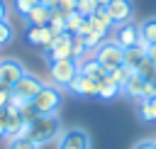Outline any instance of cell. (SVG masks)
<instances>
[{
  "label": "cell",
  "mask_w": 156,
  "mask_h": 149,
  "mask_svg": "<svg viewBox=\"0 0 156 149\" xmlns=\"http://www.w3.org/2000/svg\"><path fill=\"white\" fill-rule=\"evenodd\" d=\"M61 137V122L56 115H37L27 127V139H32L37 147L54 142Z\"/></svg>",
  "instance_id": "obj_1"
},
{
  "label": "cell",
  "mask_w": 156,
  "mask_h": 149,
  "mask_svg": "<svg viewBox=\"0 0 156 149\" xmlns=\"http://www.w3.org/2000/svg\"><path fill=\"white\" fill-rule=\"evenodd\" d=\"M37 115H54L61 105V90L56 85H41V90L29 100Z\"/></svg>",
  "instance_id": "obj_2"
},
{
  "label": "cell",
  "mask_w": 156,
  "mask_h": 149,
  "mask_svg": "<svg viewBox=\"0 0 156 149\" xmlns=\"http://www.w3.org/2000/svg\"><path fill=\"white\" fill-rule=\"evenodd\" d=\"M49 76L58 88H68V83L78 76V61L76 59H56L49 61Z\"/></svg>",
  "instance_id": "obj_3"
},
{
  "label": "cell",
  "mask_w": 156,
  "mask_h": 149,
  "mask_svg": "<svg viewBox=\"0 0 156 149\" xmlns=\"http://www.w3.org/2000/svg\"><path fill=\"white\" fill-rule=\"evenodd\" d=\"M95 61L110 73V71H115L117 66H122V49H119L115 42H102V44L95 49Z\"/></svg>",
  "instance_id": "obj_4"
},
{
  "label": "cell",
  "mask_w": 156,
  "mask_h": 149,
  "mask_svg": "<svg viewBox=\"0 0 156 149\" xmlns=\"http://www.w3.org/2000/svg\"><path fill=\"white\" fill-rule=\"evenodd\" d=\"M71 37H73V34H68V32L56 34V37L49 42V46L41 49L46 64H49V61H56V59H71Z\"/></svg>",
  "instance_id": "obj_5"
},
{
  "label": "cell",
  "mask_w": 156,
  "mask_h": 149,
  "mask_svg": "<svg viewBox=\"0 0 156 149\" xmlns=\"http://www.w3.org/2000/svg\"><path fill=\"white\" fill-rule=\"evenodd\" d=\"M41 85H44V83H41L37 76L24 73V76H22V78L10 88V93H12V98H20V100H27V103H29V100L41 90Z\"/></svg>",
  "instance_id": "obj_6"
},
{
  "label": "cell",
  "mask_w": 156,
  "mask_h": 149,
  "mask_svg": "<svg viewBox=\"0 0 156 149\" xmlns=\"http://www.w3.org/2000/svg\"><path fill=\"white\" fill-rule=\"evenodd\" d=\"M56 149H90V137L85 129L80 127H71L66 132H61L58 137V147Z\"/></svg>",
  "instance_id": "obj_7"
},
{
  "label": "cell",
  "mask_w": 156,
  "mask_h": 149,
  "mask_svg": "<svg viewBox=\"0 0 156 149\" xmlns=\"http://www.w3.org/2000/svg\"><path fill=\"white\" fill-rule=\"evenodd\" d=\"M24 73H27V71H24V66H22L17 59H2V61H0V85L12 88Z\"/></svg>",
  "instance_id": "obj_8"
},
{
  "label": "cell",
  "mask_w": 156,
  "mask_h": 149,
  "mask_svg": "<svg viewBox=\"0 0 156 149\" xmlns=\"http://www.w3.org/2000/svg\"><path fill=\"white\" fill-rule=\"evenodd\" d=\"M119 49H129V46H136L139 44V24L134 22H124V24H117V32H115V39H112Z\"/></svg>",
  "instance_id": "obj_9"
},
{
  "label": "cell",
  "mask_w": 156,
  "mask_h": 149,
  "mask_svg": "<svg viewBox=\"0 0 156 149\" xmlns=\"http://www.w3.org/2000/svg\"><path fill=\"white\" fill-rule=\"evenodd\" d=\"M105 10H107V15L112 17V22H115V24H124V22H132V15H134L132 0H110Z\"/></svg>",
  "instance_id": "obj_10"
},
{
  "label": "cell",
  "mask_w": 156,
  "mask_h": 149,
  "mask_svg": "<svg viewBox=\"0 0 156 149\" xmlns=\"http://www.w3.org/2000/svg\"><path fill=\"white\" fill-rule=\"evenodd\" d=\"M24 37H27V42L32 44V46H37V49H46L49 46V42L54 39V34H51V29L44 24V27H34V24H27V29H24Z\"/></svg>",
  "instance_id": "obj_11"
},
{
  "label": "cell",
  "mask_w": 156,
  "mask_h": 149,
  "mask_svg": "<svg viewBox=\"0 0 156 149\" xmlns=\"http://www.w3.org/2000/svg\"><path fill=\"white\" fill-rule=\"evenodd\" d=\"M98 85H100V81H95V78H88V76H76L71 83H68V90H73V93H78V95H88V98H98Z\"/></svg>",
  "instance_id": "obj_12"
},
{
  "label": "cell",
  "mask_w": 156,
  "mask_h": 149,
  "mask_svg": "<svg viewBox=\"0 0 156 149\" xmlns=\"http://www.w3.org/2000/svg\"><path fill=\"white\" fill-rule=\"evenodd\" d=\"M78 73L80 76H88V78H95V81H102L107 76V71L95 61V56L93 59H80L78 61Z\"/></svg>",
  "instance_id": "obj_13"
},
{
  "label": "cell",
  "mask_w": 156,
  "mask_h": 149,
  "mask_svg": "<svg viewBox=\"0 0 156 149\" xmlns=\"http://www.w3.org/2000/svg\"><path fill=\"white\" fill-rule=\"evenodd\" d=\"M149 44H156V17H149L139 24V44L141 49H146Z\"/></svg>",
  "instance_id": "obj_14"
},
{
  "label": "cell",
  "mask_w": 156,
  "mask_h": 149,
  "mask_svg": "<svg viewBox=\"0 0 156 149\" xmlns=\"http://www.w3.org/2000/svg\"><path fill=\"white\" fill-rule=\"evenodd\" d=\"M146 59V51L141 46H129V49H122V64L132 71H136L141 66V61Z\"/></svg>",
  "instance_id": "obj_15"
},
{
  "label": "cell",
  "mask_w": 156,
  "mask_h": 149,
  "mask_svg": "<svg viewBox=\"0 0 156 149\" xmlns=\"http://www.w3.org/2000/svg\"><path fill=\"white\" fill-rule=\"evenodd\" d=\"M51 15H54V10H49V7H44V5L39 2V5H37L34 10H29L24 17H27V24H34V27H44V24H49Z\"/></svg>",
  "instance_id": "obj_16"
},
{
  "label": "cell",
  "mask_w": 156,
  "mask_h": 149,
  "mask_svg": "<svg viewBox=\"0 0 156 149\" xmlns=\"http://www.w3.org/2000/svg\"><path fill=\"white\" fill-rule=\"evenodd\" d=\"M122 93L124 95H129V98H136V100H141V93H144V78L134 71L129 78H127V83L122 85Z\"/></svg>",
  "instance_id": "obj_17"
},
{
  "label": "cell",
  "mask_w": 156,
  "mask_h": 149,
  "mask_svg": "<svg viewBox=\"0 0 156 149\" xmlns=\"http://www.w3.org/2000/svg\"><path fill=\"white\" fill-rule=\"evenodd\" d=\"M122 93V88L110 78V76H105L102 81H100V85H98V98L100 100H112V98H117Z\"/></svg>",
  "instance_id": "obj_18"
},
{
  "label": "cell",
  "mask_w": 156,
  "mask_h": 149,
  "mask_svg": "<svg viewBox=\"0 0 156 149\" xmlns=\"http://www.w3.org/2000/svg\"><path fill=\"white\" fill-rule=\"evenodd\" d=\"M90 22L95 24V29H100V32H105V34L115 27V22H112V17L107 15V10H105V7H98V10L90 15Z\"/></svg>",
  "instance_id": "obj_19"
},
{
  "label": "cell",
  "mask_w": 156,
  "mask_h": 149,
  "mask_svg": "<svg viewBox=\"0 0 156 149\" xmlns=\"http://www.w3.org/2000/svg\"><path fill=\"white\" fill-rule=\"evenodd\" d=\"M139 115H141V120H146V122H156V95L139 100Z\"/></svg>",
  "instance_id": "obj_20"
},
{
  "label": "cell",
  "mask_w": 156,
  "mask_h": 149,
  "mask_svg": "<svg viewBox=\"0 0 156 149\" xmlns=\"http://www.w3.org/2000/svg\"><path fill=\"white\" fill-rule=\"evenodd\" d=\"M46 27L51 29L54 37H56V34H63V32H66V15L58 12V10H54V15H51V20H49Z\"/></svg>",
  "instance_id": "obj_21"
},
{
  "label": "cell",
  "mask_w": 156,
  "mask_h": 149,
  "mask_svg": "<svg viewBox=\"0 0 156 149\" xmlns=\"http://www.w3.org/2000/svg\"><path fill=\"white\" fill-rule=\"evenodd\" d=\"M85 54H88V49H85L83 37H80V34H73V37H71V59L80 61V56H85Z\"/></svg>",
  "instance_id": "obj_22"
},
{
  "label": "cell",
  "mask_w": 156,
  "mask_h": 149,
  "mask_svg": "<svg viewBox=\"0 0 156 149\" xmlns=\"http://www.w3.org/2000/svg\"><path fill=\"white\" fill-rule=\"evenodd\" d=\"M83 22H85V17H83V15H78V12L66 15V32H68V34H78V32H80V27H83Z\"/></svg>",
  "instance_id": "obj_23"
},
{
  "label": "cell",
  "mask_w": 156,
  "mask_h": 149,
  "mask_svg": "<svg viewBox=\"0 0 156 149\" xmlns=\"http://www.w3.org/2000/svg\"><path fill=\"white\" fill-rule=\"evenodd\" d=\"M132 73H134V71H132V68H127V66H124V64H122V66H117V68H115V71H110V73H107V76H110V78H112V81H115V83H117V85H119V88H122V85H124V83H127V78H129V76H132Z\"/></svg>",
  "instance_id": "obj_24"
},
{
  "label": "cell",
  "mask_w": 156,
  "mask_h": 149,
  "mask_svg": "<svg viewBox=\"0 0 156 149\" xmlns=\"http://www.w3.org/2000/svg\"><path fill=\"white\" fill-rule=\"evenodd\" d=\"M102 39H105V32H90V34H85V37H83V42H85V49H88V51H95V49L102 44Z\"/></svg>",
  "instance_id": "obj_25"
},
{
  "label": "cell",
  "mask_w": 156,
  "mask_h": 149,
  "mask_svg": "<svg viewBox=\"0 0 156 149\" xmlns=\"http://www.w3.org/2000/svg\"><path fill=\"white\" fill-rule=\"evenodd\" d=\"M136 73H139L144 81H151V78H156V64H154V61H149V59H144V61H141V66L136 68Z\"/></svg>",
  "instance_id": "obj_26"
},
{
  "label": "cell",
  "mask_w": 156,
  "mask_h": 149,
  "mask_svg": "<svg viewBox=\"0 0 156 149\" xmlns=\"http://www.w3.org/2000/svg\"><path fill=\"white\" fill-rule=\"evenodd\" d=\"M95 10H98V2L95 0H78V5H76V12L83 15V17H90Z\"/></svg>",
  "instance_id": "obj_27"
},
{
  "label": "cell",
  "mask_w": 156,
  "mask_h": 149,
  "mask_svg": "<svg viewBox=\"0 0 156 149\" xmlns=\"http://www.w3.org/2000/svg\"><path fill=\"white\" fill-rule=\"evenodd\" d=\"M10 149H39V147L27 137H17V139H10Z\"/></svg>",
  "instance_id": "obj_28"
},
{
  "label": "cell",
  "mask_w": 156,
  "mask_h": 149,
  "mask_svg": "<svg viewBox=\"0 0 156 149\" xmlns=\"http://www.w3.org/2000/svg\"><path fill=\"white\" fill-rule=\"evenodd\" d=\"M12 34H15V32H12V24H10L7 20L0 22V46H5V44L12 39Z\"/></svg>",
  "instance_id": "obj_29"
},
{
  "label": "cell",
  "mask_w": 156,
  "mask_h": 149,
  "mask_svg": "<svg viewBox=\"0 0 156 149\" xmlns=\"http://www.w3.org/2000/svg\"><path fill=\"white\" fill-rule=\"evenodd\" d=\"M37 5H39V0H15V7H17L20 15H27V12L34 10Z\"/></svg>",
  "instance_id": "obj_30"
},
{
  "label": "cell",
  "mask_w": 156,
  "mask_h": 149,
  "mask_svg": "<svg viewBox=\"0 0 156 149\" xmlns=\"http://www.w3.org/2000/svg\"><path fill=\"white\" fill-rule=\"evenodd\" d=\"M76 5H78V0H58L56 10L63 15H71V12H76Z\"/></svg>",
  "instance_id": "obj_31"
},
{
  "label": "cell",
  "mask_w": 156,
  "mask_h": 149,
  "mask_svg": "<svg viewBox=\"0 0 156 149\" xmlns=\"http://www.w3.org/2000/svg\"><path fill=\"white\" fill-rule=\"evenodd\" d=\"M154 95H156V78L144 81V93H141V100H144V98H154Z\"/></svg>",
  "instance_id": "obj_32"
},
{
  "label": "cell",
  "mask_w": 156,
  "mask_h": 149,
  "mask_svg": "<svg viewBox=\"0 0 156 149\" xmlns=\"http://www.w3.org/2000/svg\"><path fill=\"white\" fill-rule=\"evenodd\" d=\"M10 88H5V85H0V107H5L7 103H10Z\"/></svg>",
  "instance_id": "obj_33"
},
{
  "label": "cell",
  "mask_w": 156,
  "mask_h": 149,
  "mask_svg": "<svg viewBox=\"0 0 156 149\" xmlns=\"http://www.w3.org/2000/svg\"><path fill=\"white\" fill-rule=\"evenodd\" d=\"M144 51H146V59H149V61H154V64H156V44H149V46H146V49H144Z\"/></svg>",
  "instance_id": "obj_34"
},
{
  "label": "cell",
  "mask_w": 156,
  "mask_h": 149,
  "mask_svg": "<svg viewBox=\"0 0 156 149\" xmlns=\"http://www.w3.org/2000/svg\"><path fill=\"white\" fill-rule=\"evenodd\" d=\"M5 127H7V115H5V110L0 107V137H5Z\"/></svg>",
  "instance_id": "obj_35"
},
{
  "label": "cell",
  "mask_w": 156,
  "mask_h": 149,
  "mask_svg": "<svg viewBox=\"0 0 156 149\" xmlns=\"http://www.w3.org/2000/svg\"><path fill=\"white\" fill-rule=\"evenodd\" d=\"M7 15H10V7H7V2H5V0H0V22H5V20H7Z\"/></svg>",
  "instance_id": "obj_36"
},
{
  "label": "cell",
  "mask_w": 156,
  "mask_h": 149,
  "mask_svg": "<svg viewBox=\"0 0 156 149\" xmlns=\"http://www.w3.org/2000/svg\"><path fill=\"white\" fill-rule=\"evenodd\" d=\"M132 149H156V142H139V144L132 147Z\"/></svg>",
  "instance_id": "obj_37"
},
{
  "label": "cell",
  "mask_w": 156,
  "mask_h": 149,
  "mask_svg": "<svg viewBox=\"0 0 156 149\" xmlns=\"http://www.w3.org/2000/svg\"><path fill=\"white\" fill-rule=\"evenodd\" d=\"M44 7H49V10H56V5H58V0H39Z\"/></svg>",
  "instance_id": "obj_38"
},
{
  "label": "cell",
  "mask_w": 156,
  "mask_h": 149,
  "mask_svg": "<svg viewBox=\"0 0 156 149\" xmlns=\"http://www.w3.org/2000/svg\"><path fill=\"white\" fill-rule=\"evenodd\" d=\"M95 2H98V7H107V2H110V0H95Z\"/></svg>",
  "instance_id": "obj_39"
}]
</instances>
